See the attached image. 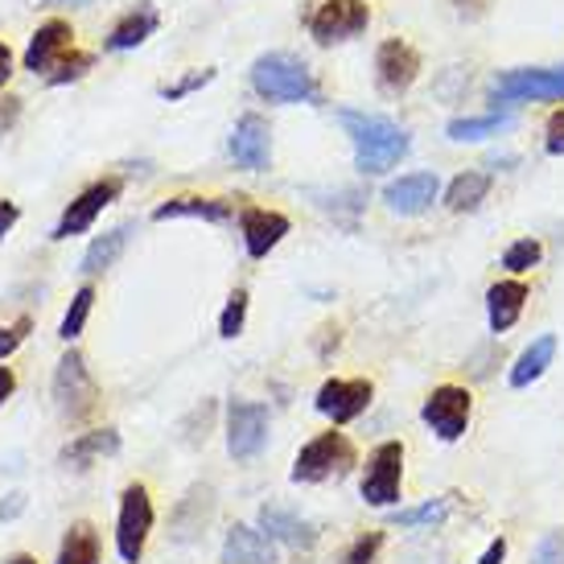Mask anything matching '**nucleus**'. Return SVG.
Listing matches in <instances>:
<instances>
[{
    "label": "nucleus",
    "instance_id": "1",
    "mask_svg": "<svg viewBox=\"0 0 564 564\" xmlns=\"http://www.w3.org/2000/svg\"><path fill=\"white\" fill-rule=\"evenodd\" d=\"M338 124L346 128V137L355 144V165L359 173H388L392 165L408 158V132L395 120L388 116H379V111H355V108H343L338 111Z\"/></svg>",
    "mask_w": 564,
    "mask_h": 564
},
{
    "label": "nucleus",
    "instance_id": "2",
    "mask_svg": "<svg viewBox=\"0 0 564 564\" xmlns=\"http://www.w3.org/2000/svg\"><path fill=\"white\" fill-rule=\"evenodd\" d=\"M251 87L268 104H322V87H317L314 70L301 63L297 54H260L251 63Z\"/></svg>",
    "mask_w": 564,
    "mask_h": 564
},
{
    "label": "nucleus",
    "instance_id": "3",
    "mask_svg": "<svg viewBox=\"0 0 564 564\" xmlns=\"http://www.w3.org/2000/svg\"><path fill=\"white\" fill-rule=\"evenodd\" d=\"M355 462H359V454H355L350 437L338 433V429H329V433H317L314 441L301 445L297 462H293V482L317 486L329 482V478H343Z\"/></svg>",
    "mask_w": 564,
    "mask_h": 564
},
{
    "label": "nucleus",
    "instance_id": "4",
    "mask_svg": "<svg viewBox=\"0 0 564 564\" xmlns=\"http://www.w3.org/2000/svg\"><path fill=\"white\" fill-rule=\"evenodd\" d=\"M153 532V499H149V486L128 482L120 495V516H116V552L124 564H141L144 544Z\"/></svg>",
    "mask_w": 564,
    "mask_h": 564
},
{
    "label": "nucleus",
    "instance_id": "5",
    "mask_svg": "<svg viewBox=\"0 0 564 564\" xmlns=\"http://www.w3.org/2000/svg\"><path fill=\"white\" fill-rule=\"evenodd\" d=\"M400 482H404V441H383L367 457L362 470V502L371 507H395L400 502Z\"/></svg>",
    "mask_w": 564,
    "mask_h": 564
},
{
    "label": "nucleus",
    "instance_id": "6",
    "mask_svg": "<svg viewBox=\"0 0 564 564\" xmlns=\"http://www.w3.org/2000/svg\"><path fill=\"white\" fill-rule=\"evenodd\" d=\"M54 400H58V412L70 416V421L87 416L95 400H99V383H95L91 367H87L79 350H66L58 367H54Z\"/></svg>",
    "mask_w": 564,
    "mask_h": 564
},
{
    "label": "nucleus",
    "instance_id": "7",
    "mask_svg": "<svg viewBox=\"0 0 564 564\" xmlns=\"http://www.w3.org/2000/svg\"><path fill=\"white\" fill-rule=\"evenodd\" d=\"M474 395L470 388H457V383H441L429 392V400L421 404V421L437 433L441 441H462L470 429Z\"/></svg>",
    "mask_w": 564,
    "mask_h": 564
},
{
    "label": "nucleus",
    "instance_id": "8",
    "mask_svg": "<svg viewBox=\"0 0 564 564\" xmlns=\"http://www.w3.org/2000/svg\"><path fill=\"white\" fill-rule=\"evenodd\" d=\"M367 25H371L367 0H322L310 17V37L317 46H338V42L359 37Z\"/></svg>",
    "mask_w": 564,
    "mask_h": 564
},
{
    "label": "nucleus",
    "instance_id": "9",
    "mask_svg": "<svg viewBox=\"0 0 564 564\" xmlns=\"http://www.w3.org/2000/svg\"><path fill=\"white\" fill-rule=\"evenodd\" d=\"M268 445V408L256 400L227 404V454L236 462H251Z\"/></svg>",
    "mask_w": 564,
    "mask_h": 564
},
{
    "label": "nucleus",
    "instance_id": "10",
    "mask_svg": "<svg viewBox=\"0 0 564 564\" xmlns=\"http://www.w3.org/2000/svg\"><path fill=\"white\" fill-rule=\"evenodd\" d=\"M376 400V383L371 379H326L314 395V408L334 424L359 421L362 412Z\"/></svg>",
    "mask_w": 564,
    "mask_h": 564
},
{
    "label": "nucleus",
    "instance_id": "11",
    "mask_svg": "<svg viewBox=\"0 0 564 564\" xmlns=\"http://www.w3.org/2000/svg\"><path fill=\"white\" fill-rule=\"evenodd\" d=\"M120 189H124V182L120 177H104V182H91V186L83 189L75 203L63 210V219H58V227L50 231V239H70V236H83L87 227H95V219L108 210L116 198H120Z\"/></svg>",
    "mask_w": 564,
    "mask_h": 564
},
{
    "label": "nucleus",
    "instance_id": "12",
    "mask_svg": "<svg viewBox=\"0 0 564 564\" xmlns=\"http://www.w3.org/2000/svg\"><path fill=\"white\" fill-rule=\"evenodd\" d=\"M495 99H564V66H523L495 79Z\"/></svg>",
    "mask_w": 564,
    "mask_h": 564
},
{
    "label": "nucleus",
    "instance_id": "13",
    "mask_svg": "<svg viewBox=\"0 0 564 564\" xmlns=\"http://www.w3.org/2000/svg\"><path fill=\"white\" fill-rule=\"evenodd\" d=\"M75 50V30H70V21H63V17H50V21H42L37 30H33L30 46H25V70H33V75H54V66L63 63L66 54Z\"/></svg>",
    "mask_w": 564,
    "mask_h": 564
},
{
    "label": "nucleus",
    "instance_id": "14",
    "mask_svg": "<svg viewBox=\"0 0 564 564\" xmlns=\"http://www.w3.org/2000/svg\"><path fill=\"white\" fill-rule=\"evenodd\" d=\"M416 75H421V54H416V46H408L404 37H388L376 50V79L383 95L408 91Z\"/></svg>",
    "mask_w": 564,
    "mask_h": 564
},
{
    "label": "nucleus",
    "instance_id": "15",
    "mask_svg": "<svg viewBox=\"0 0 564 564\" xmlns=\"http://www.w3.org/2000/svg\"><path fill=\"white\" fill-rule=\"evenodd\" d=\"M231 158H236L239 170L248 173H264L272 165V128L260 111L239 116L236 132H231Z\"/></svg>",
    "mask_w": 564,
    "mask_h": 564
},
{
    "label": "nucleus",
    "instance_id": "16",
    "mask_svg": "<svg viewBox=\"0 0 564 564\" xmlns=\"http://www.w3.org/2000/svg\"><path fill=\"white\" fill-rule=\"evenodd\" d=\"M437 194H441L437 173H404V177L388 182L383 203H388L392 215H424L429 206L437 203Z\"/></svg>",
    "mask_w": 564,
    "mask_h": 564
},
{
    "label": "nucleus",
    "instance_id": "17",
    "mask_svg": "<svg viewBox=\"0 0 564 564\" xmlns=\"http://www.w3.org/2000/svg\"><path fill=\"white\" fill-rule=\"evenodd\" d=\"M239 231H243V248H248L251 260H264L268 251H272L284 236H289V219H284L281 210L248 206V210L239 215Z\"/></svg>",
    "mask_w": 564,
    "mask_h": 564
},
{
    "label": "nucleus",
    "instance_id": "18",
    "mask_svg": "<svg viewBox=\"0 0 564 564\" xmlns=\"http://www.w3.org/2000/svg\"><path fill=\"white\" fill-rule=\"evenodd\" d=\"M260 532L268 535V540H281V544H289V549L297 552H310L317 544V528L310 523V519H301L297 511H289V507H260Z\"/></svg>",
    "mask_w": 564,
    "mask_h": 564
},
{
    "label": "nucleus",
    "instance_id": "19",
    "mask_svg": "<svg viewBox=\"0 0 564 564\" xmlns=\"http://www.w3.org/2000/svg\"><path fill=\"white\" fill-rule=\"evenodd\" d=\"M236 215V203L227 198H203V194H177L153 210V223L165 219H203V223H227Z\"/></svg>",
    "mask_w": 564,
    "mask_h": 564
},
{
    "label": "nucleus",
    "instance_id": "20",
    "mask_svg": "<svg viewBox=\"0 0 564 564\" xmlns=\"http://www.w3.org/2000/svg\"><path fill=\"white\" fill-rule=\"evenodd\" d=\"M223 564H276V549L260 528L236 523L223 540Z\"/></svg>",
    "mask_w": 564,
    "mask_h": 564
},
{
    "label": "nucleus",
    "instance_id": "21",
    "mask_svg": "<svg viewBox=\"0 0 564 564\" xmlns=\"http://www.w3.org/2000/svg\"><path fill=\"white\" fill-rule=\"evenodd\" d=\"M158 25H161L158 9H153V4H137L132 13H124L116 25H111V33L104 37V50H111V54H120V50H137L144 37H153Z\"/></svg>",
    "mask_w": 564,
    "mask_h": 564
},
{
    "label": "nucleus",
    "instance_id": "22",
    "mask_svg": "<svg viewBox=\"0 0 564 564\" xmlns=\"http://www.w3.org/2000/svg\"><path fill=\"white\" fill-rule=\"evenodd\" d=\"M523 301H528V284L523 281H499L490 284V293H486V317H490V329L502 334V329H511L523 314Z\"/></svg>",
    "mask_w": 564,
    "mask_h": 564
},
{
    "label": "nucleus",
    "instance_id": "23",
    "mask_svg": "<svg viewBox=\"0 0 564 564\" xmlns=\"http://www.w3.org/2000/svg\"><path fill=\"white\" fill-rule=\"evenodd\" d=\"M552 359H556V334H540L523 355L516 359V367H511V388H528V383H535V379L544 376L552 367Z\"/></svg>",
    "mask_w": 564,
    "mask_h": 564
},
{
    "label": "nucleus",
    "instance_id": "24",
    "mask_svg": "<svg viewBox=\"0 0 564 564\" xmlns=\"http://www.w3.org/2000/svg\"><path fill=\"white\" fill-rule=\"evenodd\" d=\"M128 236H132V223H120V227H111L108 236L95 239L91 248L83 251V264H79L83 276H99V272H108V268L120 260V251L128 248Z\"/></svg>",
    "mask_w": 564,
    "mask_h": 564
},
{
    "label": "nucleus",
    "instance_id": "25",
    "mask_svg": "<svg viewBox=\"0 0 564 564\" xmlns=\"http://www.w3.org/2000/svg\"><path fill=\"white\" fill-rule=\"evenodd\" d=\"M120 454V433L116 429H95V433H83L63 449L66 466H91L95 457H111Z\"/></svg>",
    "mask_w": 564,
    "mask_h": 564
},
{
    "label": "nucleus",
    "instance_id": "26",
    "mask_svg": "<svg viewBox=\"0 0 564 564\" xmlns=\"http://www.w3.org/2000/svg\"><path fill=\"white\" fill-rule=\"evenodd\" d=\"M486 194H490V177L478 170H466L449 182V189H445V206H449L454 215H466V210H478V206H482Z\"/></svg>",
    "mask_w": 564,
    "mask_h": 564
},
{
    "label": "nucleus",
    "instance_id": "27",
    "mask_svg": "<svg viewBox=\"0 0 564 564\" xmlns=\"http://www.w3.org/2000/svg\"><path fill=\"white\" fill-rule=\"evenodd\" d=\"M54 564H99V532H95L87 519L70 523L63 535V549Z\"/></svg>",
    "mask_w": 564,
    "mask_h": 564
},
{
    "label": "nucleus",
    "instance_id": "28",
    "mask_svg": "<svg viewBox=\"0 0 564 564\" xmlns=\"http://www.w3.org/2000/svg\"><path fill=\"white\" fill-rule=\"evenodd\" d=\"M516 124L511 111H499V116H457L449 120V141H486V137H499L502 128Z\"/></svg>",
    "mask_w": 564,
    "mask_h": 564
},
{
    "label": "nucleus",
    "instance_id": "29",
    "mask_svg": "<svg viewBox=\"0 0 564 564\" xmlns=\"http://www.w3.org/2000/svg\"><path fill=\"white\" fill-rule=\"evenodd\" d=\"M91 305H95V289H91V284H83L79 293L70 297V310L63 314V326H58V338H63V343H75L83 329H87Z\"/></svg>",
    "mask_w": 564,
    "mask_h": 564
},
{
    "label": "nucleus",
    "instance_id": "30",
    "mask_svg": "<svg viewBox=\"0 0 564 564\" xmlns=\"http://www.w3.org/2000/svg\"><path fill=\"white\" fill-rule=\"evenodd\" d=\"M540 256H544V248H540V239H516L511 248L502 251V268H511V272H532L535 264H540Z\"/></svg>",
    "mask_w": 564,
    "mask_h": 564
},
{
    "label": "nucleus",
    "instance_id": "31",
    "mask_svg": "<svg viewBox=\"0 0 564 564\" xmlns=\"http://www.w3.org/2000/svg\"><path fill=\"white\" fill-rule=\"evenodd\" d=\"M243 322H248V289H236L227 305H223V317H219V334L223 338H239L243 334Z\"/></svg>",
    "mask_w": 564,
    "mask_h": 564
},
{
    "label": "nucleus",
    "instance_id": "32",
    "mask_svg": "<svg viewBox=\"0 0 564 564\" xmlns=\"http://www.w3.org/2000/svg\"><path fill=\"white\" fill-rule=\"evenodd\" d=\"M449 516V499H429L421 507H408V511H395V523L400 528H424V523H441Z\"/></svg>",
    "mask_w": 564,
    "mask_h": 564
},
{
    "label": "nucleus",
    "instance_id": "33",
    "mask_svg": "<svg viewBox=\"0 0 564 564\" xmlns=\"http://www.w3.org/2000/svg\"><path fill=\"white\" fill-rule=\"evenodd\" d=\"M91 63H95V54H83V50H70L63 63L54 66V75H50V87H66V83H75V79H83L87 70H91Z\"/></svg>",
    "mask_w": 564,
    "mask_h": 564
},
{
    "label": "nucleus",
    "instance_id": "34",
    "mask_svg": "<svg viewBox=\"0 0 564 564\" xmlns=\"http://www.w3.org/2000/svg\"><path fill=\"white\" fill-rule=\"evenodd\" d=\"M379 549H383V532H367L343 552V564H376Z\"/></svg>",
    "mask_w": 564,
    "mask_h": 564
},
{
    "label": "nucleus",
    "instance_id": "35",
    "mask_svg": "<svg viewBox=\"0 0 564 564\" xmlns=\"http://www.w3.org/2000/svg\"><path fill=\"white\" fill-rule=\"evenodd\" d=\"M215 79V66H203V70H189L186 79H177V83H165L161 87V99H182V95H189V91H198V87H206V83Z\"/></svg>",
    "mask_w": 564,
    "mask_h": 564
},
{
    "label": "nucleus",
    "instance_id": "36",
    "mask_svg": "<svg viewBox=\"0 0 564 564\" xmlns=\"http://www.w3.org/2000/svg\"><path fill=\"white\" fill-rule=\"evenodd\" d=\"M30 329H33L30 317H17V322H9V326H0V362L9 359L17 346L30 338Z\"/></svg>",
    "mask_w": 564,
    "mask_h": 564
},
{
    "label": "nucleus",
    "instance_id": "37",
    "mask_svg": "<svg viewBox=\"0 0 564 564\" xmlns=\"http://www.w3.org/2000/svg\"><path fill=\"white\" fill-rule=\"evenodd\" d=\"M532 564H564V532H549L532 552Z\"/></svg>",
    "mask_w": 564,
    "mask_h": 564
},
{
    "label": "nucleus",
    "instance_id": "38",
    "mask_svg": "<svg viewBox=\"0 0 564 564\" xmlns=\"http://www.w3.org/2000/svg\"><path fill=\"white\" fill-rule=\"evenodd\" d=\"M544 149H549V158H564V108H556L549 116V128H544Z\"/></svg>",
    "mask_w": 564,
    "mask_h": 564
},
{
    "label": "nucleus",
    "instance_id": "39",
    "mask_svg": "<svg viewBox=\"0 0 564 564\" xmlns=\"http://www.w3.org/2000/svg\"><path fill=\"white\" fill-rule=\"evenodd\" d=\"M17 120H21V99L17 95H0V137L13 132Z\"/></svg>",
    "mask_w": 564,
    "mask_h": 564
},
{
    "label": "nucleus",
    "instance_id": "40",
    "mask_svg": "<svg viewBox=\"0 0 564 564\" xmlns=\"http://www.w3.org/2000/svg\"><path fill=\"white\" fill-rule=\"evenodd\" d=\"M17 219H21V206H17L13 198H0V243L9 239V231L17 227Z\"/></svg>",
    "mask_w": 564,
    "mask_h": 564
},
{
    "label": "nucleus",
    "instance_id": "41",
    "mask_svg": "<svg viewBox=\"0 0 564 564\" xmlns=\"http://www.w3.org/2000/svg\"><path fill=\"white\" fill-rule=\"evenodd\" d=\"M13 392H17V371L13 367H0V408L13 400Z\"/></svg>",
    "mask_w": 564,
    "mask_h": 564
},
{
    "label": "nucleus",
    "instance_id": "42",
    "mask_svg": "<svg viewBox=\"0 0 564 564\" xmlns=\"http://www.w3.org/2000/svg\"><path fill=\"white\" fill-rule=\"evenodd\" d=\"M507 561V540H502V535H495V540H490V549L482 552V561L478 564H502Z\"/></svg>",
    "mask_w": 564,
    "mask_h": 564
},
{
    "label": "nucleus",
    "instance_id": "43",
    "mask_svg": "<svg viewBox=\"0 0 564 564\" xmlns=\"http://www.w3.org/2000/svg\"><path fill=\"white\" fill-rule=\"evenodd\" d=\"M13 79V50L0 42V91H4V83Z\"/></svg>",
    "mask_w": 564,
    "mask_h": 564
},
{
    "label": "nucleus",
    "instance_id": "44",
    "mask_svg": "<svg viewBox=\"0 0 564 564\" xmlns=\"http://www.w3.org/2000/svg\"><path fill=\"white\" fill-rule=\"evenodd\" d=\"M21 507H25V499H21V495H13V502H0V519L17 516V511H21Z\"/></svg>",
    "mask_w": 564,
    "mask_h": 564
},
{
    "label": "nucleus",
    "instance_id": "45",
    "mask_svg": "<svg viewBox=\"0 0 564 564\" xmlns=\"http://www.w3.org/2000/svg\"><path fill=\"white\" fill-rule=\"evenodd\" d=\"M4 564H37V556H30V552H13Z\"/></svg>",
    "mask_w": 564,
    "mask_h": 564
},
{
    "label": "nucleus",
    "instance_id": "46",
    "mask_svg": "<svg viewBox=\"0 0 564 564\" xmlns=\"http://www.w3.org/2000/svg\"><path fill=\"white\" fill-rule=\"evenodd\" d=\"M46 4H91V0H46Z\"/></svg>",
    "mask_w": 564,
    "mask_h": 564
}]
</instances>
